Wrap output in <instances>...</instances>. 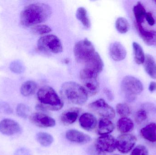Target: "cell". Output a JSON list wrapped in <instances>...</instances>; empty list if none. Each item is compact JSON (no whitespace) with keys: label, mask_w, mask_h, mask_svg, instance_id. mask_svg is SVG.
Here are the masks:
<instances>
[{"label":"cell","mask_w":156,"mask_h":155,"mask_svg":"<svg viewBox=\"0 0 156 155\" xmlns=\"http://www.w3.org/2000/svg\"><path fill=\"white\" fill-rule=\"evenodd\" d=\"M30 108L23 103H20L17 106L16 108V113L17 115L21 118H27L30 114Z\"/></svg>","instance_id":"obj_31"},{"label":"cell","mask_w":156,"mask_h":155,"mask_svg":"<svg viewBox=\"0 0 156 155\" xmlns=\"http://www.w3.org/2000/svg\"><path fill=\"white\" fill-rule=\"evenodd\" d=\"M104 92L108 100L110 101H112L114 97L113 94L112 93V91L109 89L106 88L105 89Z\"/></svg>","instance_id":"obj_38"},{"label":"cell","mask_w":156,"mask_h":155,"mask_svg":"<svg viewBox=\"0 0 156 155\" xmlns=\"http://www.w3.org/2000/svg\"><path fill=\"white\" fill-rule=\"evenodd\" d=\"M37 98L39 103L35 108L40 112L48 111H56L61 110L64 106V103L59 96L52 87L44 86L37 91Z\"/></svg>","instance_id":"obj_2"},{"label":"cell","mask_w":156,"mask_h":155,"mask_svg":"<svg viewBox=\"0 0 156 155\" xmlns=\"http://www.w3.org/2000/svg\"><path fill=\"white\" fill-rule=\"evenodd\" d=\"M121 89L127 102H134L138 95L144 90L142 82L136 77L127 76L124 77L121 83Z\"/></svg>","instance_id":"obj_4"},{"label":"cell","mask_w":156,"mask_h":155,"mask_svg":"<svg viewBox=\"0 0 156 155\" xmlns=\"http://www.w3.org/2000/svg\"></svg>","instance_id":"obj_41"},{"label":"cell","mask_w":156,"mask_h":155,"mask_svg":"<svg viewBox=\"0 0 156 155\" xmlns=\"http://www.w3.org/2000/svg\"><path fill=\"white\" fill-rule=\"evenodd\" d=\"M141 136L147 141L151 143L156 142V123H150L141 129Z\"/></svg>","instance_id":"obj_19"},{"label":"cell","mask_w":156,"mask_h":155,"mask_svg":"<svg viewBox=\"0 0 156 155\" xmlns=\"http://www.w3.org/2000/svg\"><path fill=\"white\" fill-rule=\"evenodd\" d=\"M99 75L89 69L83 68L81 70L80 77L83 87L88 96H94L99 91L100 85L98 80Z\"/></svg>","instance_id":"obj_6"},{"label":"cell","mask_w":156,"mask_h":155,"mask_svg":"<svg viewBox=\"0 0 156 155\" xmlns=\"http://www.w3.org/2000/svg\"><path fill=\"white\" fill-rule=\"evenodd\" d=\"M29 120L33 124L41 128L54 127L56 124L54 118L42 113L32 114L29 116Z\"/></svg>","instance_id":"obj_11"},{"label":"cell","mask_w":156,"mask_h":155,"mask_svg":"<svg viewBox=\"0 0 156 155\" xmlns=\"http://www.w3.org/2000/svg\"><path fill=\"white\" fill-rule=\"evenodd\" d=\"M133 47L136 63L138 65L144 64L145 59V55L142 46L138 43L133 42Z\"/></svg>","instance_id":"obj_26"},{"label":"cell","mask_w":156,"mask_h":155,"mask_svg":"<svg viewBox=\"0 0 156 155\" xmlns=\"http://www.w3.org/2000/svg\"><path fill=\"white\" fill-rule=\"evenodd\" d=\"M76 16L85 28H89L90 27V21L87 11L84 7H80L78 8L76 12Z\"/></svg>","instance_id":"obj_25"},{"label":"cell","mask_w":156,"mask_h":155,"mask_svg":"<svg viewBox=\"0 0 156 155\" xmlns=\"http://www.w3.org/2000/svg\"><path fill=\"white\" fill-rule=\"evenodd\" d=\"M84 65V68L89 69L99 75L103 69V62L100 55L97 52Z\"/></svg>","instance_id":"obj_17"},{"label":"cell","mask_w":156,"mask_h":155,"mask_svg":"<svg viewBox=\"0 0 156 155\" xmlns=\"http://www.w3.org/2000/svg\"><path fill=\"white\" fill-rule=\"evenodd\" d=\"M115 25L117 31L121 34L126 33L130 28L128 21L123 17H120L117 18L115 21Z\"/></svg>","instance_id":"obj_28"},{"label":"cell","mask_w":156,"mask_h":155,"mask_svg":"<svg viewBox=\"0 0 156 155\" xmlns=\"http://www.w3.org/2000/svg\"><path fill=\"white\" fill-rule=\"evenodd\" d=\"M109 54L114 61L121 62L126 58L127 53L124 46L121 43L116 42L110 45Z\"/></svg>","instance_id":"obj_13"},{"label":"cell","mask_w":156,"mask_h":155,"mask_svg":"<svg viewBox=\"0 0 156 155\" xmlns=\"http://www.w3.org/2000/svg\"><path fill=\"white\" fill-rule=\"evenodd\" d=\"M32 32L36 35H46L52 32V29L46 25H37L31 28Z\"/></svg>","instance_id":"obj_29"},{"label":"cell","mask_w":156,"mask_h":155,"mask_svg":"<svg viewBox=\"0 0 156 155\" xmlns=\"http://www.w3.org/2000/svg\"><path fill=\"white\" fill-rule=\"evenodd\" d=\"M49 5L36 3L27 5L20 15V22L26 27L34 26L46 21L52 14Z\"/></svg>","instance_id":"obj_1"},{"label":"cell","mask_w":156,"mask_h":155,"mask_svg":"<svg viewBox=\"0 0 156 155\" xmlns=\"http://www.w3.org/2000/svg\"><path fill=\"white\" fill-rule=\"evenodd\" d=\"M10 69L12 72L15 73H22L24 71L25 67L23 63L19 60L13 61L10 65Z\"/></svg>","instance_id":"obj_33"},{"label":"cell","mask_w":156,"mask_h":155,"mask_svg":"<svg viewBox=\"0 0 156 155\" xmlns=\"http://www.w3.org/2000/svg\"><path fill=\"white\" fill-rule=\"evenodd\" d=\"M154 2L155 3V4H156V0H155V1H154Z\"/></svg>","instance_id":"obj_40"},{"label":"cell","mask_w":156,"mask_h":155,"mask_svg":"<svg viewBox=\"0 0 156 155\" xmlns=\"http://www.w3.org/2000/svg\"><path fill=\"white\" fill-rule=\"evenodd\" d=\"M88 106L90 110L103 118L110 119L115 117L114 109L104 99H98L90 103Z\"/></svg>","instance_id":"obj_8"},{"label":"cell","mask_w":156,"mask_h":155,"mask_svg":"<svg viewBox=\"0 0 156 155\" xmlns=\"http://www.w3.org/2000/svg\"><path fill=\"white\" fill-rule=\"evenodd\" d=\"M80 109L76 107L71 108L64 112L60 116V121L64 125L69 126L77 120Z\"/></svg>","instance_id":"obj_18"},{"label":"cell","mask_w":156,"mask_h":155,"mask_svg":"<svg viewBox=\"0 0 156 155\" xmlns=\"http://www.w3.org/2000/svg\"><path fill=\"white\" fill-rule=\"evenodd\" d=\"M116 111L117 114L122 117H127L131 113L129 106L123 103H120L116 105Z\"/></svg>","instance_id":"obj_30"},{"label":"cell","mask_w":156,"mask_h":155,"mask_svg":"<svg viewBox=\"0 0 156 155\" xmlns=\"http://www.w3.org/2000/svg\"><path fill=\"white\" fill-rule=\"evenodd\" d=\"M145 19L149 25L152 26L155 24V21L154 18L153 17L152 14L151 12H147L146 14Z\"/></svg>","instance_id":"obj_37"},{"label":"cell","mask_w":156,"mask_h":155,"mask_svg":"<svg viewBox=\"0 0 156 155\" xmlns=\"http://www.w3.org/2000/svg\"><path fill=\"white\" fill-rule=\"evenodd\" d=\"M79 123L81 127L87 131H92L97 126L96 117L90 113L83 114L79 118Z\"/></svg>","instance_id":"obj_16"},{"label":"cell","mask_w":156,"mask_h":155,"mask_svg":"<svg viewBox=\"0 0 156 155\" xmlns=\"http://www.w3.org/2000/svg\"><path fill=\"white\" fill-rule=\"evenodd\" d=\"M114 129V124L110 119L102 118L99 120L97 132L100 135H109Z\"/></svg>","instance_id":"obj_20"},{"label":"cell","mask_w":156,"mask_h":155,"mask_svg":"<svg viewBox=\"0 0 156 155\" xmlns=\"http://www.w3.org/2000/svg\"><path fill=\"white\" fill-rule=\"evenodd\" d=\"M133 12L136 18V23L142 24L145 18L146 11L141 2H139L134 6Z\"/></svg>","instance_id":"obj_24"},{"label":"cell","mask_w":156,"mask_h":155,"mask_svg":"<svg viewBox=\"0 0 156 155\" xmlns=\"http://www.w3.org/2000/svg\"><path fill=\"white\" fill-rule=\"evenodd\" d=\"M60 94L65 101L73 104L82 105L88 100V94L82 86L72 81L62 84Z\"/></svg>","instance_id":"obj_3"},{"label":"cell","mask_w":156,"mask_h":155,"mask_svg":"<svg viewBox=\"0 0 156 155\" xmlns=\"http://www.w3.org/2000/svg\"><path fill=\"white\" fill-rule=\"evenodd\" d=\"M37 46L40 51L46 53L58 54L63 50L61 40L53 34H48L40 37L37 41Z\"/></svg>","instance_id":"obj_7"},{"label":"cell","mask_w":156,"mask_h":155,"mask_svg":"<svg viewBox=\"0 0 156 155\" xmlns=\"http://www.w3.org/2000/svg\"><path fill=\"white\" fill-rule=\"evenodd\" d=\"M66 137L69 141L79 144H86L91 141L90 136L76 130L71 129L66 133Z\"/></svg>","instance_id":"obj_15"},{"label":"cell","mask_w":156,"mask_h":155,"mask_svg":"<svg viewBox=\"0 0 156 155\" xmlns=\"http://www.w3.org/2000/svg\"><path fill=\"white\" fill-rule=\"evenodd\" d=\"M136 137L131 134H123L116 139V148L122 153H129L133 148L136 143Z\"/></svg>","instance_id":"obj_9"},{"label":"cell","mask_w":156,"mask_h":155,"mask_svg":"<svg viewBox=\"0 0 156 155\" xmlns=\"http://www.w3.org/2000/svg\"><path fill=\"white\" fill-rule=\"evenodd\" d=\"M21 126L16 121L4 119L0 122V133L5 136H11L21 133Z\"/></svg>","instance_id":"obj_12"},{"label":"cell","mask_w":156,"mask_h":155,"mask_svg":"<svg viewBox=\"0 0 156 155\" xmlns=\"http://www.w3.org/2000/svg\"><path fill=\"white\" fill-rule=\"evenodd\" d=\"M13 110L11 106L7 103L0 102V113L5 114L12 113Z\"/></svg>","instance_id":"obj_35"},{"label":"cell","mask_w":156,"mask_h":155,"mask_svg":"<svg viewBox=\"0 0 156 155\" xmlns=\"http://www.w3.org/2000/svg\"><path fill=\"white\" fill-rule=\"evenodd\" d=\"M117 127L118 131L123 134L132 132L134 127L133 122L127 117H122L117 121Z\"/></svg>","instance_id":"obj_22"},{"label":"cell","mask_w":156,"mask_h":155,"mask_svg":"<svg viewBox=\"0 0 156 155\" xmlns=\"http://www.w3.org/2000/svg\"><path fill=\"white\" fill-rule=\"evenodd\" d=\"M88 153L89 155H106L105 153L99 150L94 144L89 147Z\"/></svg>","instance_id":"obj_36"},{"label":"cell","mask_w":156,"mask_h":155,"mask_svg":"<svg viewBox=\"0 0 156 155\" xmlns=\"http://www.w3.org/2000/svg\"><path fill=\"white\" fill-rule=\"evenodd\" d=\"M148 149L144 146L139 145L134 148L130 155H148Z\"/></svg>","instance_id":"obj_34"},{"label":"cell","mask_w":156,"mask_h":155,"mask_svg":"<svg viewBox=\"0 0 156 155\" xmlns=\"http://www.w3.org/2000/svg\"><path fill=\"white\" fill-rule=\"evenodd\" d=\"M36 139L37 142L42 146L48 147L52 145L54 141L52 135L44 132H39L37 134Z\"/></svg>","instance_id":"obj_27"},{"label":"cell","mask_w":156,"mask_h":155,"mask_svg":"<svg viewBox=\"0 0 156 155\" xmlns=\"http://www.w3.org/2000/svg\"><path fill=\"white\" fill-rule=\"evenodd\" d=\"M148 90L151 93H154L156 90V83L155 82L152 81L150 83Z\"/></svg>","instance_id":"obj_39"},{"label":"cell","mask_w":156,"mask_h":155,"mask_svg":"<svg viewBox=\"0 0 156 155\" xmlns=\"http://www.w3.org/2000/svg\"><path fill=\"white\" fill-rule=\"evenodd\" d=\"M135 26L140 37L145 43L149 46H156V32L147 31L144 28L142 24L135 23Z\"/></svg>","instance_id":"obj_14"},{"label":"cell","mask_w":156,"mask_h":155,"mask_svg":"<svg viewBox=\"0 0 156 155\" xmlns=\"http://www.w3.org/2000/svg\"><path fill=\"white\" fill-rule=\"evenodd\" d=\"M37 85L33 81H27L24 83L20 89L22 95L24 96H29L33 95L37 89Z\"/></svg>","instance_id":"obj_23"},{"label":"cell","mask_w":156,"mask_h":155,"mask_svg":"<svg viewBox=\"0 0 156 155\" xmlns=\"http://www.w3.org/2000/svg\"><path fill=\"white\" fill-rule=\"evenodd\" d=\"M94 145L104 153H112L116 148V139L111 135L101 136L97 138Z\"/></svg>","instance_id":"obj_10"},{"label":"cell","mask_w":156,"mask_h":155,"mask_svg":"<svg viewBox=\"0 0 156 155\" xmlns=\"http://www.w3.org/2000/svg\"><path fill=\"white\" fill-rule=\"evenodd\" d=\"M96 52L92 43L87 38L80 40L74 47V53L76 61L80 63L87 62Z\"/></svg>","instance_id":"obj_5"},{"label":"cell","mask_w":156,"mask_h":155,"mask_svg":"<svg viewBox=\"0 0 156 155\" xmlns=\"http://www.w3.org/2000/svg\"><path fill=\"white\" fill-rule=\"evenodd\" d=\"M144 64L147 73L151 78L156 79V62L153 56L151 55H147Z\"/></svg>","instance_id":"obj_21"},{"label":"cell","mask_w":156,"mask_h":155,"mask_svg":"<svg viewBox=\"0 0 156 155\" xmlns=\"http://www.w3.org/2000/svg\"><path fill=\"white\" fill-rule=\"evenodd\" d=\"M148 112L144 108L138 110L135 115V121L138 124L144 123L148 118Z\"/></svg>","instance_id":"obj_32"}]
</instances>
